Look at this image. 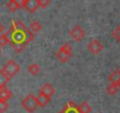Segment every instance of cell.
<instances>
[{
  "label": "cell",
  "mask_w": 120,
  "mask_h": 113,
  "mask_svg": "<svg viewBox=\"0 0 120 113\" xmlns=\"http://www.w3.org/2000/svg\"><path fill=\"white\" fill-rule=\"evenodd\" d=\"M72 52H73L72 45H71V44H64L61 47L59 48V51L56 52L55 56H56V59H58L60 63L65 64V63H67V61L71 59Z\"/></svg>",
  "instance_id": "cell-1"
},
{
  "label": "cell",
  "mask_w": 120,
  "mask_h": 113,
  "mask_svg": "<svg viewBox=\"0 0 120 113\" xmlns=\"http://www.w3.org/2000/svg\"><path fill=\"white\" fill-rule=\"evenodd\" d=\"M21 106L22 108L28 112V113H33L37 111L38 108V104H37V98L33 94H27L22 100H21Z\"/></svg>",
  "instance_id": "cell-2"
},
{
  "label": "cell",
  "mask_w": 120,
  "mask_h": 113,
  "mask_svg": "<svg viewBox=\"0 0 120 113\" xmlns=\"http://www.w3.org/2000/svg\"><path fill=\"white\" fill-rule=\"evenodd\" d=\"M1 70L12 79L17 73L20 72V65L15 60H8V61H6V64L4 65V67Z\"/></svg>",
  "instance_id": "cell-3"
},
{
  "label": "cell",
  "mask_w": 120,
  "mask_h": 113,
  "mask_svg": "<svg viewBox=\"0 0 120 113\" xmlns=\"http://www.w3.org/2000/svg\"><path fill=\"white\" fill-rule=\"evenodd\" d=\"M70 37H71L74 41L79 42V41H81V40L86 37V31H85L81 26L75 25V26L70 31Z\"/></svg>",
  "instance_id": "cell-4"
},
{
  "label": "cell",
  "mask_w": 120,
  "mask_h": 113,
  "mask_svg": "<svg viewBox=\"0 0 120 113\" xmlns=\"http://www.w3.org/2000/svg\"><path fill=\"white\" fill-rule=\"evenodd\" d=\"M87 49H88L92 54L97 55V54H99V53L102 52L104 45H102V42H101L99 39H92V40L87 44Z\"/></svg>",
  "instance_id": "cell-5"
},
{
  "label": "cell",
  "mask_w": 120,
  "mask_h": 113,
  "mask_svg": "<svg viewBox=\"0 0 120 113\" xmlns=\"http://www.w3.org/2000/svg\"><path fill=\"white\" fill-rule=\"evenodd\" d=\"M11 98H12V91L7 86L0 87V101L7 102Z\"/></svg>",
  "instance_id": "cell-6"
},
{
  "label": "cell",
  "mask_w": 120,
  "mask_h": 113,
  "mask_svg": "<svg viewBox=\"0 0 120 113\" xmlns=\"http://www.w3.org/2000/svg\"><path fill=\"white\" fill-rule=\"evenodd\" d=\"M58 113H78L75 102H73V101H67V102L64 105L63 109L59 111Z\"/></svg>",
  "instance_id": "cell-7"
},
{
  "label": "cell",
  "mask_w": 120,
  "mask_h": 113,
  "mask_svg": "<svg viewBox=\"0 0 120 113\" xmlns=\"http://www.w3.org/2000/svg\"><path fill=\"white\" fill-rule=\"evenodd\" d=\"M35 98H37L38 107H45V106L48 105L49 101H51V98H49L48 95H46V94H44V93H40V92H39V94H38Z\"/></svg>",
  "instance_id": "cell-8"
},
{
  "label": "cell",
  "mask_w": 120,
  "mask_h": 113,
  "mask_svg": "<svg viewBox=\"0 0 120 113\" xmlns=\"http://www.w3.org/2000/svg\"><path fill=\"white\" fill-rule=\"evenodd\" d=\"M28 28L26 27V25L20 21V20H13L11 23V27H10V31H21V32H25L27 31Z\"/></svg>",
  "instance_id": "cell-9"
},
{
  "label": "cell",
  "mask_w": 120,
  "mask_h": 113,
  "mask_svg": "<svg viewBox=\"0 0 120 113\" xmlns=\"http://www.w3.org/2000/svg\"><path fill=\"white\" fill-rule=\"evenodd\" d=\"M40 93H44V94H46V95H48L49 98L55 93V88L53 87V85L52 84H49V83H46V84H44L41 87H40V91H39Z\"/></svg>",
  "instance_id": "cell-10"
},
{
  "label": "cell",
  "mask_w": 120,
  "mask_h": 113,
  "mask_svg": "<svg viewBox=\"0 0 120 113\" xmlns=\"http://www.w3.org/2000/svg\"><path fill=\"white\" fill-rule=\"evenodd\" d=\"M28 13H34L38 8H39V4H38V0H27V3L24 7Z\"/></svg>",
  "instance_id": "cell-11"
},
{
  "label": "cell",
  "mask_w": 120,
  "mask_h": 113,
  "mask_svg": "<svg viewBox=\"0 0 120 113\" xmlns=\"http://www.w3.org/2000/svg\"><path fill=\"white\" fill-rule=\"evenodd\" d=\"M108 80L111 84H115L120 87V70H114L108 75Z\"/></svg>",
  "instance_id": "cell-12"
},
{
  "label": "cell",
  "mask_w": 120,
  "mask_h": 113,
  "mask_svg": "<svg viewBox=\"0 0 120 113\" xmlns=\"http://www.w3.org/2000/svg\"><path fill=\"white\" fill-rule=\"evenodd\" d=\"M77 111H78V113H90L91 106L87 101H82L80 105H77Z\"/></svg>",
  "instance_id": "cell-13"
},
{
  "label": "cell",
  "mask_w": 120,
  "mask_h": 113,
  "mask_svg": "<svg viewBox=\"0 0 120 113\" xmlns=\"http://www.w3.org/2000/svg\"><path fill=\"white\" fill-rule=\"evenodd\" d=\"M30 31L32 32V33H39L41 30H42V25H41V23L40 21H38V20H34V21H32L31 23V25H30Z\"/></svg>",
  "instance_id": "cell-14"
},
{
  "label": "cell",
  "mask_w": 120,
  "mask_h": 113,
  "mask_svg": "<svg viewBox=\"0 0 120 113\" xmlns=\"http://www.w3.org/2000/svg\"><path fill=\"white\" fill-rule=\"evenodd\" d=\"M11 80V78L3 71V70H0V87H4L8 84V81Z\"/></svg>",
  "instance_id": "cell-15"
},
{
  "label": "cell",
  "mask_w": 120,
  "mask_h": 113,
  "mask_svg": "<svg viewBox=\"0 0 120 113\" xmlns=\"http://www.w3.org/2000/svg\"><path fill=\"white\" fill-rule=\"evenodd\" d=\"M6 7H7V10H8L10 12H12V13L15 12V11H18V10L20 8L15 0H8V3L6 4Z\"/></svg>",
  "instance_id": "cell-16"
},
{
  "label": "cell",
  "mask_w": 120,
  "mask_h": 113,
  "mask_svg": "<svg viewBox=\"0 0 120 113\" xmlns=\"http://www.w3.org/2000/svg\"><path fill=\"white\" fill-rule=\"evenodd\" d=\"M27 71L32 75H37V74L40 73V66L38 64H31V65L27 66Z\"/></svg>",
  "instance_id": "cell-17"
},
{
  "label": "cell",
  "mask_w": 120,
  "mask_h": 113,
  "mask_svg": "<svg viewBox=\"0 0 120 113\" xmlns=\"http://www.w3.org/2000/svg\"><path fill=\"white\" fill-rule=\"evenodd\" d=\"M118 90H119V86L115 85V84H111V83H109V85H107V87H106V92H107V94H109V95H115L116 92H118Z\"/></svg>",
  "instance_id": "cell-18"
},
{
  "label": "cell",
  "mask_w": 120,
  "mask_h": 113,
  "mask_svg": "<svg viewBox=\"0 0 120 113\" xmlns=\"http://www.w3.org/2000/svg\"><path fill=\"white\" fill-rule=\"evenodd\" d=\"M7 44H10V37L8 33H3L0 34V47H4Z\"/></svg>",
  "instance_id": "cell-19"
},
{
  "label": "cell",
  "mask_w": 120,
  "mask_h": 113,
  "mask_svg": "<svg viewBox=\"0 0 120 113\" xmlns=\"http://www.w3.org/2000/svg\"><path fill=\"white\" fill-rule=\"evenodd\" d=\"M112 35H113V38L115 39V41H118V42L120 44V24L113 30Z\"/></svg>",
  "instance_id": "cell-20"
},
{
  "label": "cell",
  "mask_w": 120,
  "mask_h": 113,
  "mask_svg": "<svg viewBox=\"0 0 120 113\" xmlns=\"http://www.w3.org/2000/svg\"><path fill=\"white\" fill-rule=\"evenodd\" d=\"M38 4H39V7L46 8L51 4V0H38Z\"/></svg>",
  "instance_id": "cell-21"
},
{
  "label": "cell",
  "mask_w": 120,
  "mask_h": 113,
  "mask_svg": "<svg viewBox=\"0 0 120 113\" xmlns=\"http://www.w3.org/2000/svg\"><path fill=\"white\" fill-rule=\"evenodd\" d=\"M8 109V104L4 102V101H0V113H4Z\"/></svg>",
  "instance_id": "cell-22"
},
{
  "label": "cell",
  "mask_w": 120,
  "mask_h": 113,
  "mask_svg": "<svg viewBox=\"0 0 120 113\" xmlns=\"http://www.w3.org/2000/svg\"><path fill=\"white\" fill-rule=\"evenodd\" d=\"M15 1L18 3V5H19V7L21 8H24L25 7V5H26V3H27V0H15Z\"/></svg>",
  "instance_id": "cell-23"
},
{
  "label": "cell",
  "mask_w": 120,
  "mask_h": 113,
  "mask_svg": "<svg viewBox=\"0 0 120 113\" xmlns=\"http://www.w3.org/2000/svg\"><path fill=\"white\" fill-rule=\"evenodd\" d=\"M5 32V26L3 25V23H0V34H3Z\"/></svg>",
  "instance_id": "cell-24"
},
{
  "label": "cell",
  "mask_w": 120,
  "mask_h": 113,
  "mask_svg": "<svg viewBox=\"0 0 120 113\" xmlns=\"http://www.w3.org/2000/svg\"><path fill=\"white\" fill-rule=\"evenodd\" d=\"M0 56H1V49H0Z\"/></svg>",
  "instance_id": "cell-25"
}]
</instances>
